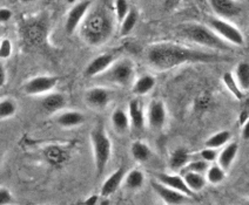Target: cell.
Wrapping results in <instances>:
<instances>
[{
  "label": "cell",
  "instance_id": "1",
  "mask_svg": "<svg viewBox=\"0 0 249 205\" xmlns=\"http://www.w3.org/2000/svg\"><path fill=\"white\" fill-rule=\"evenodd\" d=\"M146 63L158 72H165L185 63H215L229 61L219 52L195 49L175 43H157L146 48Z\"/></svg>",
  "mask_w": 249,
  "mask_h": 205
},
{
  "label": "cell",
  "instance_id": "2",
  "mask_svg": "<svg viewBox=\"0 0 249 205\" xmlns=\"http://www.w3.org/2000/svg\"><path fill=\"white\" fill-rule=\"evenodd\" d=\"M78 29L81 39L89 46L98 47L108 43L114 32V19L109 7L104 1L92 4Z\"/></svg>",
  "mask_w": 249,
  "mask_h": 205
},
{
  "label": "cell",
  "instance_id": "3",
  "mask_svg": "<svg viewBox=\"0 0 249 205\" xmlns=\"http://www.w3.org/2000/svg\"><path fill=\"white\" fill-rule=\"evenodd\" d=\"M177 34L186 40L199 46L213 49L215 52H228L231 49V44L220 38L207 25L199 22H182L178 25Z\"/></svg>",
  "mask_w": 249,
  "mask_h": 205
},
{
  "label": "cell",
  "instance_id": "4",
  "mask_svg": "<svg viewBox=\"0 0 249 205\" xmlns=\"http://www.w3.org/2000/svg\"><path fill=\"white\" fill-rule=\"evenodd\" d=\"M50 21L46 13L24 18L19 26V33L28 47H40L46 43L49 36Z\"/></svg>",
  "mask_w": 249,
  "mask_h": 205
},
{
  "label": "cell",
  "instance_id": "5",
  "mask_svg": "<svg viewBox=\"0 0 249 205\" xmlns=\"http://www.w3.org/2000/svg\"><path fill=\"white\" fill-rule=\"evenodd\" d=\"M135 75V64L131 59H117L106 71L95 77L98 82L106 86L127 87L132 82Z\"/></svg>",
  "mask_w": 249,
  "mask_h": 205
},
{
  "label": "cell",
  "instance_id": "6",
  "mask_svg": "<svg viewBox=\"0 0 249 205\" xmlns=\"http://www.w3.org/2000/svg\"><path fill=\"white\" fill-rule=\"evenodd\" d=\"M89 140L94 155L95 171L98 176H101L112 157V142L103 126H97L90 130Z\"/></svg>",
  "mask_w": 249,
  "mask_h": 205
},
{
  "label": "cell",
  "instance_id": "7",
  "mask_svg": "<svg viewBox=\"0 0 249 205\" xmlns=\"http://www.w3.org/2000/svg\"><path fill=\"white\" fill-rule=\"evenodd\" d=\"M206 25L214 31L220 38L227 41L228 44L234 45V46L241 47L245 45V36L235 25L231 24L227 19L214 18V16H207L206 18Z\"/></svg>",
  "mask_w": 249,
  "mask_h": 205
},
{
  "label": "cell",
  "instance_id": "8",
  "mask_svg": "<svg viewBox=\"0 0 249 205\" xmlns=\"http://www.w3.org/2000/svg\"><path fill=\"white\" fill-rule=\"evenodd\" d=\"M58 82L59 78L55 75H39V77H35L26 81L25 85L22 86V91L30 96L47 94L55 88Z\"/></svg>",
  "mask_w": 249,
  "mask_h": 205
},
{
  "label": "cell",
  "instance_id": "9",
  "mask_svg": "<svg viewBox=\"0 0 249 205\" xmlns=\"http://www.w3.org/2000/svg\"><path fill=\"white\" fill-rule=\"evenodd\" d=\"M93 0H81L76 2L69 11L65 20V32L66 34L72 35L79 27L80 22L83 21L84 16L89 12V7L92 6Z\"/></svg>",
  "mask_w": 249,
  "mask_h": 205
},
{
  "label": "cell",
  "instance_id": "10",
  "mask_svg": "<svg viewBox=\"0 0 249 205\" xmlns=\"http://www.w3.org/2000/svg\"><path fill=\"white\" fill-rule=\"evenodd\" d=\"M119 52L117 49L108 50L99 54L92 61H89V64L86 66L84 71V75L86 78H95L97 75L106 71L111 64L117 60Z\"/></svg>",
  "mask_w": 249,
  "mask_h": 205
},
{
  "label": "cell",
  "instance_id": "11",
  "mask_svg": "<svg viewBox=\"0 0 249 205\" xmlns=\"http://www.w3.org/2000/svg\"><path fill=\"white\" fill-rule=\"evenodd\" d=\"M113 99V92L104 86L93 87L85 94V102L92 109H105Z\"/></svg>",
  "mask_w": 249,
  "mask_h": 205
},
{
  "label": "cell",
  "instance_id": "12",
  "mask_svg": "<svg viewBox=\"0 0 249 205\" xmlns=\"http://www.w3.org/2000/svg\"><path fill=\"white\" fill-rule=\"evenodd\" d=\"M208 2L219 18L233 19L242 13V5L236 0H208Z\"/></svg>",
  "mask_w": 249,
  "mask_h": 205
},
{
  "label": "cell",
  "instance_id": "13",
  "mask_svg": "<svg viewBox=\"0 0 249 205\" xmlns=\"http://www.w3.org/2000/svg\"><path fill=\"white\" fill-rule=\"evenodd\" d=\"M148 125L153 130H161L166 125L167 110L163 101L152 100L148 107Z\"/></svg>",
  "mask_w": 249,
  "mask_h": 205
},
{
  "label": "cell",
  "instance_id": "14",
  "mask_svg": "<svg viewBox=\"0 0 249 205\" xmlns=\"http://www.w3.org/2000/svg\"><path fill=\"white\" fill-rule=\"evenodd\" d=\"M151 185L153 190L155 191V193H157L166 204H182L186 203V202L188 201V198H191L187 195H185V193L180 192V191L175 189H172V188L167 187V185L160 183V182L158 181H153Z\"/></svg>",
  "mask_w": 249,
  "mask_h": 205
},
{
  "label": "cell",
  "instance_id": "15",
  "mask_svg": "<svg viewBox=\"0 0 249 205\" xmlns=\"http://www.w3.org/2000/svg\"><path fill=\"white\" fill-rule=\"evenodd\" d=\"M155 177H157L158 182H160V183L167 185V187L172 188V189H175V190L180 191V192L185 193V195L188 196V197L193 198V197H195V195H196V193L193 192V191H192L188 187H187L185 181H183L182 176L171 175V173H157Z\"/></svg>",
  "mask_w": 249,
  "mask_h": 205
},
{
  "label": "cell",
  "instance_id": "16",
  "mask_svg": "<svg viewBox=\"0 0 249 205\" xmlns=\"http://www.w3.org/2000/svg\"><path fill=\"white\" fill-rule=\"evenodd\" d=\"M128 117H129V125L132 126L135 130L141 131L143 130L146 126L145 113L141 107V102L139 99H133L129 101L128 105Z\"/></svg>",
  "mask_w": 249,
  "mask_h": 205
},
{
  "label": "cell",
  "instance_id": "17",
  "mask_svg": "<svg viewBox=\"0 0 249 205\" xmlns=\"http://www.w3.org/2000/svg\"><path fill=\"white\" fill-rule=\"evenodd\" d=\"M45 159L53 167H60L69 161L70 155L69 151L64 149L60 145L50 144L44 149Z\"/></svg>",
  "mask_w": 249,
  "mask_h": 205
},
{
  "label": "cell",
  "instance_id": "18",
  "mask_svg": "<svg viewBox=\"0 0 249 205\" xmlns=\"http://www.w3.org/2000/svg\"><path fill=\"white\" fill-rule=\"evenodd\" d=\"M124 175H126V170H124V167H121L115 170L112 175L107 177L103 187H101V196L103 197H109L113 193L117 192V190L124 182Z\"/></svg>",
  "mask_w": 249,
  "mask_h": 205
},
{
  "label": "cell",
  "instance_id": "19",
  "mask_svg": "<svg viewBox=\"0 0 249 205\" xmlns=\"http://www.w3.org/2000/svg\"><path fill=\"white\" fill-rule=\"evenodd\" d=\"M86 121V116L78 110H67L62 111L56 116L55 122L62 128H74L78 126L84 125Z\"/></svg>",
  "mask_w": 249,
  "mask_h": 205
},
{
  "label": "cell",
  "instance_id": "20",
  "mask_svg": "<svg viewBox=\"0 0 249 205\" xmlns=\"http://www.w3.org/2000/svg\"><path fill=\"white\" fill-rule=\"evenodd\" d=\"M66 96L61 93H50L41 100L42 109L50 114L62 110L66 107Z\"/></svg>",
  "mask_w": 249,
  "mask_h": 205
},
{
  "label": "cell",
  "instance_id": "21",
  "mask_svg": "<svg viewBox=\"0 0 249 205\" xmlns=\"http://www.w3.org/2000/svg\"><path fill=\"white\" fill-rule=\"evenodd\" d=\"M237 153H239V143L231 142L223 148L220 154H217V164L222 168L223 170L227 171L231 167L233 162L235 161Z\"/></svg>",
  "mask_w": 249,
  "mask_h": 205
},
{
  "label": "cell",
  "instance_id": "22",
  "mask_svg": "<svg viewBox=\"0 0 249 205\" xmlns=\"http://www.w3.org/2000/svg\"><path fill=\"white\" fill-rule=\"evenodd\" d=\"M182 178L187 187L195 193L202 190L207 183V179L203 173H194V171H183Z\"/></svg>",
  "mask_w": 249,
  "mask_h": 205
},
{
  "label": "cell",
  "instance_id": "23",
  "mask_svg": "<svg viewBox=\"0 0 249 205\" xmlns=\"http://www.w3.org/2000/svg\"><path fill=\"white\" fill-rule=\"evenodd\" d=\"M155 78L152 75H142L133 83L132 86V93L137 96H143V95L148 94L155 87Z\"/></svg>",
  "mask_w": 249,
  "mask_h": 205
},
{
  "label": "cell",
  "instance_id": "24",
  "mask_svg": "<svg viewBox=\"0 0 249 205\" xmlns=\"http://www.w3.org/2000/svg\"><path fill=\"white\" fill-rule=\"evenodd\" d=\"M112 126L114 128V130L117 131L118 134H126L127 130L129 128V117L128 114L124 110V109L118 108L113 111L112 117Z\"/></svg>",
  "mask_w": 249,
  "mask_h": 205
},
{
  "label": "cell",
  "instance_id": "25",
  "mask_svg": "<svg viewBox=\"0 0 249 205\" xmlns=\"http://www.w3.org/2000/svg\"><path fill=\"white\" fill-rule=\"evenodd\" d=\"M234 79L243 92L247 93L249 89V63L247 60L240 61L235 67Z\"/></svg>",
  "mask_w": 249,
  "mask_h": 205
},
{
  "label": "cell",
  "instance_id": "26",
  "mask_svg": "<svg viewBox=\"0 0 249 205\" xmlns=\"http://www.w3.org/2000/svg\"><path fill=\"white\" fill-rule=\"evenodd\" d=\"M131 154L133 158L138 162H146L151 158L152 150L148 144L142 141H135L131 145Z\"/></svg>",
  "mask_w": 249,
  "mask_h": 205
},
{
  "label": "cell",
  "instance_id": "27",
  "mask_svg": "<svg viewBox=\"0 0 249 205\" xmlns=\"http://www.w3.org/2000/svg\"><path fill=\"white\" fill-rule=\"evenodd\" d=\"M189 154L185 148H178L175 149L172 154L171 158H169V168L172 170L182 169L183 167L189 162Z\"/></svg>",
  "mask_w": 249,
  "mask_h": 205
},
{
  "label": "cell",
  "instance_id": "28",
  "mask_svg": "<svg viewBox=\"0 0 249 205\" xmlns=\"http://www.w3.org/2000/svg\"><path fill=\"white\" fill-rule=\"evenodd\" d=\"M124 181L128 189L138 190L142 188L143 183H145V175L140 169H133L124 175Z\"/></svg>",
  "mask_w": 249,
  "mask_h": 205
},
{
  "label": "cell",
  "instance_id": "29",
  "mask_svg": "<svg viewBox=\"0 0 249 205\" xmlns=\"http://www.w3.org/2000/svg\"><path fill=\"white\" fill-rule=\"evenodd\" d=\"M222 81H223V83H225V86L227 87L228 91L231 92V94L233 95L236 100L241 101L245 99L246 93L243 92L241 88H240L239 85H237L235 79H234V75L231 74V73L226 72L225 74H223Z\"/></svg>",
  "mask_w": 249,
  "mask_h": 205
},
{
  "label": "cell",
  "instance_id": "30",
  "mask_svg": "<svg viewBox=\"0 0 249 205\" xmlns=\"http://www.w3.org/2000/svg\"><path fill=\"white\" fill-rule=\"evenodd\" d=\"M139 19V13L137 10L132 8L128 11L126 16L121 20V29H120V34L123 36L128 35L129 33H132V31L134 30L135 25H137Z\"/></svg>",
  "mask_w": 249,
  "mask_h": 205
},
{
  "label": "cell",
  "instance_id": "31",
  "mask_svg": "<svg viewBox=\"0 0 249 205\" xmlns=\"http://www.w3.org/2000/svg\"><path fill=\"white\" fill-rule=\"evenodd\" d=\"M231 134L229 133L228 130H222L219 131V133L212 135L211 137L205 142V145L208 148H213V149H219L223 147L225 144L231 141Z\"/></svg>",
  "mask_w": 249,
  "mask_h": 205
},
{
  "label": "cell",
  "instance_id": "32",
  "mask_svg": "<svg viewBox=\"0 0 249 205\" xmlns=\"http://www.w3.org/2000/svg\"><path fill=\"white\" fill-rule=\"evenodd\" d=\"M206 179L212 184H220L225 181L226 170H223L219 164L209 165L208 169L206 170Z\"/></svg>",
  "mask_w": 249,
  "mask_h": 205
},
{
  "label": "cell",
  "instance_id": "33",
  "mask_svg": "<svg viewBox=\"0 0 249 205\" xmlns=\"http://www.w3.org/2000/svg\"><path fill=\"white\" fill-rule=\"evenodd\" d=\"M17 110H18V105L13 99L5 97L0 100V120L12 117L13 115H16Z\"/></svg>",
  "mask_w": 249,
  "mask_h": 205
},
{
  "label": "cell",
  "instance_id": "34",
  "mask_svg": "<svg viewBox=\"0 0 249 205\" xmlns=\"http://www.w3.org/2000/svg\"><path fill=\"white\" fill-rule=\"evenodd\" d=\"M208 162L203 161L202 158L195 159V161H191V159H189V162L187 163L182 169H185V171H194V173H205L206 170L208 169Z\"/></svg>",
  "mask_w": 249,
  "mask_h": 205
},
{
  "label": "cell",
  "instance_id": "35",
  "mask_svg": "<svg viewBox=\"0 0 249 205\" xmlns=\"http://www.w3.org/2000/svg\"><path fill=\"white\" fill-rule=\"evenodd\" d=\"M114 11L118 20L121 21L126 16L129 11L128 0H115L114 1Z\"/></svg>",
  "mask_w": 249,
  "mask_h": 205
},
{
  "label": "cell",
  "instance_id": "36",
  "mask_svg": "<svg viewBox=\"0 0 249 205\" xmlns=\"http://www.w3.org/2000/svg\"><path fill=\"white\" fill-rule=\"evenodd\" d=\"M12 52L13 46L10 39H2L0 41V59H2V60L8 59L12 55Z\"/></svg>",
  "mask_w": 249,
  "mask_h": 205
},
{
  "label": "cell",
  "instance_id": "37",
  "mask_svg": "<svg viewBox=\"0 0 249 205\" xmlns=\"http://www.w3.org/2000/svg\"><path fill=\"white\" fill-rule=\"evenodd\" d=\"M200 157L203 159V161H206L208 163L216 161V158H217L216 149L206 147L205 149H203V150L200 151Z\"/></svg>",
  "mask_w": 249,
  "mask_h": 205
},
{
  "label": "cell",
  "instance_id": "38",
  "mask_svg": "<svg viewBox=\"0 0 249 205\" xmlns=\"http://www.w3.org/2000/svg\"><path fill=\"white\" fill-rule=\"evenodd\" d=\"M13 196L12 192L7 189V188L1 187L0 188V205H6L12 202Z\"/></svg>",
  "mask_w": 249,
  "mask_h": 205
},
{
  "label": "cell",
  "instance_id": "39",
  "mask_svg": "<svg viewBox=\"0 0 249 205\" xmlns=\"http://www.w3.org/2000/svg\"><path fill=\"white\" fill-rule=\"evenodd\" d=\"M12 11L10 8L2 7L0 8V24H5V22L10 21L12 19Z\"/></svg>",
  "mask_w": 249,
  "mask_h": 205
},
{
  "label": "cell",
  "instance_id": "40",
  "mask_svg": "<svg viewBox=\"0 0 249 205\" xmlns=\"http://www.w3.org/2000/svg\"><path fill=\"white\" fill-rule=\"evenodd\" d=\"M7 80V74H6V69H5L4 64L0 63V88L5 86Z\"/></svg>",
  "mask_w": 249,
  "mask_h": 205
},
{
  "label": "cell",
  "instance_id": "41",
  "mask_svg": "<svg viewBox=\"0 0 249 205\" xmlns=\"http://www.w3.org/2000/svg\"><path fill=\"white\" fill-rule=\"evenodd\" d=\"M248 120H249L248 110H247V109H245V110L241 111V114H240V116H239V123H240V126H241V127H242V126L245 125V123L248 122Z\"/></svg>",
  "mask_w": 249,
  "mask_h": 205
},
{
  "label": "cell",
  "instance_id": "42",
  "mask_svg": "<svg viewBox=\"0 0 249 205\" xmlns=\"http://www.w3.org/2000/svg\"><path fill=\"white\" fill-rule=\"evenodd\" d=\"M157 1L160 2L161 5H163L166 8H172L178 4L179 0H157Z\"/></svg>",
  "mask_w": 249,
  "mask_h": 205
},
{
  "label": "cell",
  "instance_id": "43",
  "mask_svg": "<svg viewBox=\"0 0 249 205\" xmlns=\"http://www.w3.org/2000/svg\"><path fill=\"white\" fill-rule=\"evenodd\" d=\"M98 199H99V197H98L97 195H93V196H90V197L87 198L86 201L84 202V204H86V205H94V204L98 203Z\"/></svg>",
  "mask_w": 249,
  "mask_h": 205
},
{
  "label": "cell",
  "instance_id": "44",
  "mask_svg": "<svg viewBox=\"0 0 249 205\" xmlns=\"http://www.w3.org/2000/svg\"><path fill=\"white\" fill-rule=\"evenodd\" d=\"M248 126L249 123H245V125L242 126V139L245 140V141H248L249 140V133H248Z\"/></svg>",
  "mask_w": 249,
  "mask_h": 205
},
{
  "label": "cell",
  "instance_id": "45",
  "mask_svg": "<svg viewBox=\"0 0 249 205\" xmlns=\"http://www.w3.org/2000/svg\"><path fill=\"white\" fill-rule=\"evenodd\" d=\"M19 2H22V4H30V2H35L38 1V0H18Z\"/></svg>",
  "mask_w": 249,
  "mask_h": 205
},
{
  "label": "cell",
  "instance_id": "46",
  "mask_svg": "<svg viewBox=\"0 0 249 205\" xmlns=\"http://www.w3.org/2000/svg\"><path fill=\"white\" fill-rule=\"evenodd\" d=\"M1 162H2V149H1V145H0V167H1Z\"/></svg>",
  "mask_w": 249,
  "mask_h": 205
},
{
  "label": "cell",
  "instance_id": "47",
  "mask_svg": "<svg viewBox=\"0 0 249 205\" xmlns=\"http://www.w3.org/2000/svg\"><path fill=\"white\" fill-rule=\"evenodd\" d=\"M67 1H69V2H70V4H73V2H74V1H75V0H67Z\"/></svg>",
  "mask_w": 249,
  "mask_h": 205
},
{
  "label": "cell",
  "instance_id": "48",
  "mask_svg": "<svg viewBox=\"0 0 249 205\" xmlns=\"http://www.w3.org/2000/svg\"><path fill=\"white\" fill-rule=\"evenodd\" d=\"M197 1H200V2H202V1H203V0H197Z\"/></svg>",
  "mask_w": 249,
  "mask_h": 205
}]
</instances>
